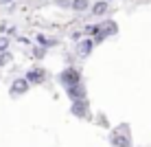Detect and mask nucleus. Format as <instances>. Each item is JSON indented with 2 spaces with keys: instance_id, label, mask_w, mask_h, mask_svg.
I'll return each instance as SVG.
<instances>
[{
  "instance_id": "nucleus-3",
  "label": "nucleus",
  "mask_w": 151,
  "mask_h": 147,
  "mask_svg": "<svg viewBox=\"0 0 151 147\" xmlns=\"http://www.w3.org/2000/svg\"><path fill=\"white\" fill-rule=\"evenodd\" d=\"M24 79H27L31 86H37V83H44L46 79V70L44 68H31V70L24 75Z\"/></svg>"
},
{
  "instance_id": "nucleus-14",
  "label": "nucleus",
  "mask_w": 151,
  "mask_h": 147,
  "mask_svg": "<svg viewBox=\"0 0 151 147\" xmlns=\"http://www.w3.org/2000/svg\"><path fill=\"white\" fill-rule=\"evenodd\" d=\"M101 29V24H86L83 27V35H88V38H92V35L96 33V31Z\"/></svg>"
},
{
  "instance_id": "nucleus-4",
  "label": "nucleus",
  "mask_w": 151,
  "mask_h": 147,
  "mask_svg": "<svg viewBox=\"0 0 151 147\" xmlns=\"http://www.w3.org/2000/svg\"><path fill=\"white\" fill-rule=\"evenodd\" d=\"M70 112H72V117L86 119V117H88V101H86V99H72Z\"/></svg>"
},
{
  "instance_id": "nucleus-6",
  "label": "nucleus",
  "mask_w": 151,
  "mask_h": 147,
  "mask_svg": "<svg viewBox=\"0 0 151 147\" xmlns=\"http://www.w3.org/2000/svg\"><path fill=\"white\" fill-rule=\"evenodd\" d=\"M29 88H31V83L24 79V77H18V79H13V83H11V97H18V94L29 92Z\"/></svg>"
},
{
  "instance_id": "nucleus-10",
  "label": "nucleus",
  "mask_w": 151,
  "mask_h": 147,
  "mask_svg": "<svg viewBox=\"0 0 151 147\" xmlns=\"http://www.w3.org/2000/svg\"><path fill=\"white\" fill-rule=\"evenodd\" d=\"M101 29L105 31L107 38H114V35L118 33V24L114 22V20H103V22H101Z\"/></svg>"
},
{
  "instance_id": "nucleus-16",
  "label": "nucleus",
  "mask_w": 151,
  "mask_h": 147,
  "mask_svg": "<svg viewBox=\"0 0 151 147\" xmlns=\"http://www.w3.org/2000/svg\"><path fill=\"white\" fill-rule=\"evenodd\" d=\"M70 2H72V0H55V7H59V9H70Z\"/></svg>"
},
{
  "instance_id": "nucleus-7",
  "label": "nucleus",
  "mask_w": 151,
  "mask_h": 147,
  "mask_svg": "<svg viewBox=\"0 0 151 147\" xmlns=\"http://www.w3.org/2000/svg\"><path fill=\"white\" fill-rule=\"evenodd\" d=\"M110 143L114 147H132V136L129 134H121V132H112Z\"/></svg>"
},
{
  "instance_id": "nucleus-12",
  "label": "nucleus",
  "mask_w": 151,
  "mask_h": 147,
  "mask_svg": "<svg viewBox=\"0 0 151 147\" xmlns=\"http://www.w3.org/2000/svg\"><path fill=\"white\" fill-rule=\"evenodd\" d=\"M31 55H33L35 59H44V57H46V49H44V46H40V44H35L33 51H31Z\"/></svg>"
},
{
  "instance_id": "nucleus-11",
  "label": "nucleus",
  "mask_w": 151,
  "mask_h": 147,
  "mask_svg": "<svg viewBox=\"0 0 151 147\" xmlns=\"http://www.w3.org/2000/svg\"><path fill=\"white\" fill-rule=\"evenodd\" d=\"M70 9H72V11H77V13H83V11L90 9V0H72Z\"/></svg>"
},
{
  "instance_id": "nucleus-17",
  "label": "nucleus",
  "mask_w": 151,
  "mask_h": 147,
  "mask_svg": "<svg viewBox=\"0 0 151 147\" xmlns=\"http://www.w3.org/2000/svg\"><path fill=\"white\" fill-rule=\"evenodd\" d=\"M83 38V31H72V33H70V40L72 42H79Z\"/></svg>"
},
{
  "instance_id": "nucleus-1",
  "label": "nucleus",
  "mask_w": 151,
  "mask_h": 147,
  "mask_svg": "<svg viewBox=\"0 0 151 147\" xmlns=\"http://www.w3.org/2000/svg\"><path fill=\"white\" fill-rule=\"evenodd\" d=\"M79 81H81V72H79V68H75V66H68V68H64V70L59 72V83L64 88L72 86V83H79Z\"/></svg>"
},
{
  "instance_id": "nucleus-15",
  "label": "nucleus",
  "mask_w": 151,
  "mask_h": 147,
  "mask_svg": "<svg viewBox=\"0 0 151 147\" xmlns=\"http://www.w3.org/2000/svg\"><path fill=\"white\" fill-rule=\"evenodd\" d=\"M9 42H11V40H9L4 33L0 35V51H7V49H9Z\"/></svg>"
},
{
  "instance_id": "nucleus-18",
  "label": "nucleus",
  "mask_w": 151,
  "mask_h": 147,
  "mask_svg": "<svg viewBox=\"0 0 151 147\" xmlns=\"http://www.w3.org/2000/svg\"><path fill=\"white\" fill-rule=\"evenodd\" d=\"M116 132H121V134H129V136H132V132H129V125H127V123L118 125V127H116Z\"/></svg>"
},
{
  "instance_id": "nucleus-5",
  "label": "nucleus",
  "mask_w": 151,
  "mask_h": 147,
  "mask_svg": "<svg viewBox=\"0 0 151 147\" xmlns=\"http://www.w3.org/2000/svg\"><path fill=\"white\" fill-rule=\"evenodd\" d=\"M66 94H68V99H86V86H83V81L79 83H72V86L66 88Z\"/></svg>"
},
{
  "instance_id": "nucleus-2",
  "label": "nucleus",
  "mask_w": 151,
  "mask_h": 147,
  "mask_svg": "<svg viewBox=\"0 0 151 147\" xmlns=\"http://www.w3.org/2000/svg\"><path fill=\"white\" fill-rule=\"evenodd\" d=\"M94 42H92V38H81L79 42H77V55L79 57H90L92 51H94Z\"/></svg>"
},
{
  "instance_id": "nucleus-13",
  "label": "nucleus",
  "mask_w": 151,
  "mask_h": 147,
  "mask_svg": "<svg viewBox=\"0 0 151 147\" xmlns=\"http://www.w3.org/2000/svg\"><path fill=\"white\" fill-rule=\"evenodd\" d=\"M11 59H13V55L9 53V49H7V51H0V68H2V66H7Z\"/></svg>"
},
{
  "instance_id": "nucleus-9",
  "label": "nucleus",
  "mask_w": 151,
  "mask_h": 147,
  "mask_svg": "<svg viewBox=\"0 0 151 147\" xmlns=\"http://www.w3.org/2000/svg\"><path fill=\"white\" fill-rule=\"evenodd\" d=\"M35 44L44 46V49H50V46H57V44H59V40H57V38H48V35H44V33H37Z\"/></svg>"
},
{
  "instance_id": "nucleus-20",
  "label": "nucleus",
  "mask_w": 151,
  "mask_h": 147,
  "mask_svg": "<svg viewBox=\"0 0 151 147\" xmlns=\"http://www.w3.org/2000/svg\"><path fill=\"white\" fill-rule=\"evenodd\" d=\"M107 2H112V0H107Z\"/></svg>"
},
{
  "instance_id": "nucleus-19",
  "label": "nucleus",
  "mask_w": 151,
  "mask_h": 147,
  "mask_svg": "<svg viewBox=\"0 0 151 147\" xmlns=\"http://www.w3.org/2000/svg\"><path fill=\"white\" fill-rule=\"evenodd\" d=\"M13 0H0V4H11Z\"/></svg>"
},
{
  "instance_id": "nucleus-8",
  "label": "nucleus",
  "mask_w": 151,
  "mask_h": 147,
  "mask_svg": "<svg viewBox=\"0 0 151 147\" xmlns=\"http://www.w3.org/2000/svg\"><path fill=\"white\" fill-rule=\"evenodd\" d=\"M107 9H110V2H107V0H99V2H94L90 7V13L94 15V18H101V15L107 13Z\"/></svg>"
}]
</instances>
